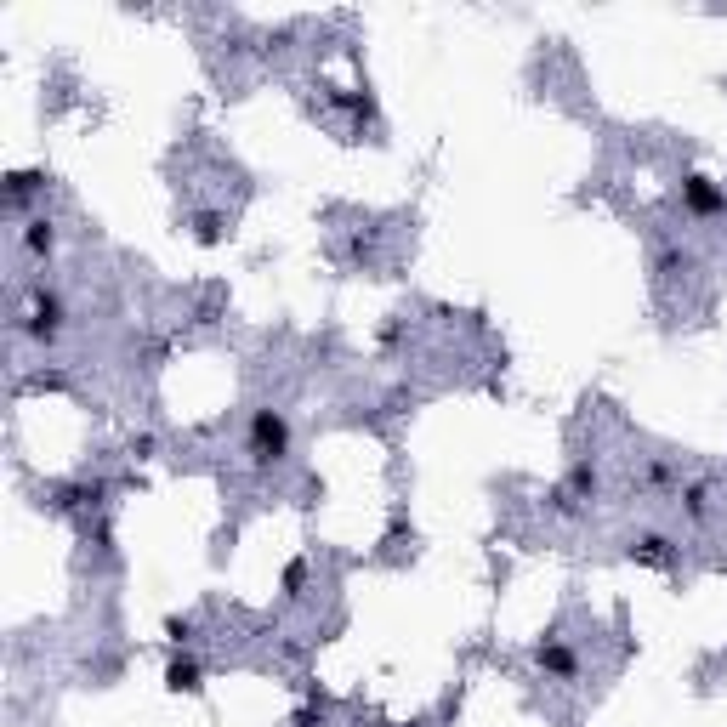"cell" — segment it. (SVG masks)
<instances>
[{
  "label": "cell",
  "instance_id": "obj_1",
  "mask_svg": "<svg viewBox=\"0 0 727 727\" xmlns=\"http://www.w3.org/2000/svg\"><path fill=\"white\" fill-rule=\"evenodd\" d=\"M290 455V421L279 409H256L250 415V461L256 466H279Z\"/></svg>",
  "mask_w": 727,
  "mask_h": 727
},
{
  "label": "cell",
  "instance_id": "obj_2",
  "mask_svg": "<svg viewBox=\"0 0 727 727\" xmlns=\"http://www.w3.org/2000/svg\"><path fill=\"white\" fill-rule=\"evenodd\" d=\"M57 330H63V302H57L52 290H35V296H29V307H23V336L52 341Z\"/></svg>",
  "mask_w": 727,
  "mask_h": 727
},
{
  "label": "cell",
  "instance_id": "obj_4",
  "mask_svg": "<svg viewBox=\"0 0 727 727\" xmlns=\"http://www.w3.org/2000/svg\"><path fill=\"white\" fill-rule=\"evenodd\" d=\"M534 659H540V671L546 676H557V682H568V676L580 671V659H574V648L568 642H557V637H546L540 648H534Z\"/></svg>",
  "mask_w": 727,
  "mask_h": 727
},
{
  "label": "cell",
  "instance_id": "obj_6",
  "mask_svg": "<svg viewBox=\"0 0 727 727\" xmlns=\"http://www.w3.org/2000/svg\"><path fill=\"white\" fill-rule=\"evenodd\" d=\"M165 682H171L177 693H199V665H194V659H177V665L165 671Z\"/></svg>",
  "mask_w": 727,
  "mask_h": 727
},
{
  "label": "cell",
  "instance_id": "obj_8",
  "mask_svg": "<svg viewBox=\"0 0 727 727\" xmlns=\"http://www.w3.org/2000/svg\"><path fill=\"white\" fill-rule=\"evenodd\" d=\"M574 489H597V472L591 466H574ZM563 512H574V495H563Z\"/></svg>",
  "mask_w": 727,
  "mask_h": 727
},
{
  "label": "cell",
  "instance_id": "obj_5",
  "mask_svg": "<svg viewBox=\"0 0 727 727\" xmlns=\"http://www.w3.org/2000/svg\"><path fill=\"white\" fill-rule=\"evenodd\" d=\"M631 557H637V563H648V568H671V540H665V534L659 529H642V534H631Z\"/></svg>",
  "mask_w": 727,
  "mask_h": 727
},
{
  "label": "cell",
  "instance_id": "obj_3",
  "mask_svg": "<svg viewBox=\"0 0 727 727\" xmlns=\"http://www.w3.org/2000/svg\"><path fill=\"white\" fill-rule=\"evenodd\" d=\"M682 205H688L693 216H722L727 211V194L710 177H688V182H682Z\"/></svg>",
  "mask_w": 727,
  "mask_h": 727
},
{
  "label": "cell",
  "instance_id": "obj_7",
  "mask_svg": "<svg viewBox=\"0 0 727 727\" xmlns=\"http://www.w3.org/2000/svg\"><path fill=\"white\" fill-rule=\"evenodd\" d=\"M29 250H35V256L52 250V222H29Z\"/></svg>",
  "mask_w": 727,
  "mask_h": 727
}]
</instances>
